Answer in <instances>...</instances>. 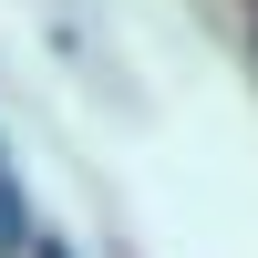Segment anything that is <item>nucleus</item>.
<instances>
[{
  "label": "nucleus",
  "mask_w": 258,
  "mask_h": 258,
  "mask_svg": "<svg viewBox=\"0 0 258 258\" xmlns=\"http://www.w3.org/2000/svg\"><path fill=\"white\" fill-rule=\"evenodd\" d=\"M31 248V217H21V197H11V165H0V258H21Z\"/></svg>",
  "instance_id": "f257e3e1"
}]
</instances>
